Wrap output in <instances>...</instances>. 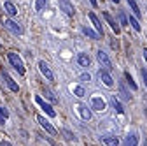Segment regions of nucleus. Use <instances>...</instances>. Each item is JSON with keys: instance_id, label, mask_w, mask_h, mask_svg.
Returning <instances> with one entry per match:
<instances>
[{"instance_id": "nucleus-1", "label": "nucleus", "mask_w": 147, "mask_h": 146, "mask_svg": "<svg viewBox=\"0 0 147 146\" xmlns=\"http://www.w3.org/2000/svg\"><path fill=\"white\" fill-rule=\"evenodd\" d=\"M7 58H9V62H11V65L20 72V74H25V63H23V60H21V57L18 53H14V51H11V53H7Z\"/></svg>"}, {"instance_id": "nucleus-2", "label": "nucleus", "mask_w": 147, "mask_h": 146, "mask_svg": "<svg viewBox=\"0 0 147 146\" xmlns=\"http://www.w3.org/2000/svg\"><path fill=\"white\" fill-rule=\"evenodd\" d=\"M58 5H60V11H63L67 16L76 14V9H74V4L70 2V0H58Z\"/></svg>"}, {"instance_id": "nucleus-3", "label": "nucleus", "mask_w": 147, "mask_h": 146, "mask_svg": "<svg viewBox=\"0 0 147 146\" xmlns=\"http://www.w3.org/2000/svg\"><path fill=\"white\" fill-rule=\"evenodd\" d=\"M4 25H5V28H7L9 32H12V33H16V35H21V33H23V27H21L20 23L12 21V20H5Z\"/></svg>"}, {"instance_id": "nucleus-4", "label": "nucleus", "mask_w": 147, "mask_h": 146, "mask_svg": "<svg viewBox=\"0 0 147 146\" xmlns=\"http://www.w3.org/2000/svg\"><path fill=\"white\" fill-rule=\"evenodd\" d=\"M35 102H37V104H39V106L44 109L47 116H51V118H54V116H56V111H54V109H53V107H51L47 102H44V100H42V97H39V95H37V97H35Z\"/></svg>"}, {"instance_id": "nucleus-5", "label": "nucleus", "mask_w": 147, "mask_h": 146, "mask_svg": "<svg viewBox=\"0 0 147 146\" xmlns=\"http://www.w3.org/2000/svg\"><path fill=\"white\" fill-rule=\"evenodd\" d=\"M98 78H100V81L105 85V86H114V79H112V76L109 74V70L107 69H103V70H98Z\"/></svg>"}, {"instance_id": "nucleus-6", "label": "nucleus", "mask_w": 147, "mask_h": 146, "mask_svg": "<svg viewBox=\"0 0 147 146\" xmlns=\"http://www.w3.org/2000/svg\"><path fill=\"white\" fill-rule=\"evenodd\" d=\"M96 58H98V62L102 63V67H105V69H112V62H110V58L107 57L105 51L98 49V51H96Z\"/></svg>"}, {"instance_id": "nucleus-7", "label": "nucleus", "mask_w": 147, "mask_h": 146, "mask_svg": "<svg viewBox=\"0 0 147 146\" xmlns=\"http://www.w3.org/2000/svg\"><path fill=\"white\" fill-rule=\"evenodd\" d=\"M103 18H105V20H107V23L110 25V28H112V32H114V33L117 35V33L121 32V27H119V23H117V21L114 20V18H112V16L109 14V12H103Z\"/></svg>"}, {"instance_id": "nucleus-8", "label": "nucleus", "mask_w": 147, "mask_h": 146, "mask_svg": "<svg viewBox=\"0 0 147 146\" xmlns=\"http://www.w3.org/2000/svg\"><path fill=\"white\" fill-rule=\"evenodd\" d=\"M39 69H40V72L46 76V79L47 81H54V74L51 72V69L47 67V63L46 62H39Z\"/></svg>"}, {"instance_id": "nucleus-9", "label": "nucleus", "mask_w": 147, "mask_h": 146, "mask_svg": "<svg viewBox=\"0 0 147 146\" xmlns=\"http://www.w3.org/2000/svg\"><path fill=\"white\" fill-rule=\"evenodd\" d=\"M2 79L5 81V85H7V86H9V88L12 90V92H18V90H20V86H18V83H16V81H14V79H12V78H11L9 74H7V72H2Z\"/></svg>"}, {"instance_id": "nucleus-10", "label": "nucleus", "mask_w": 147, "mask_h": 146, "mask_svg": "<svg viewBox=\"0 0 147 146\" xmlns=\"http://www.w3.org/2000/svg\"><path fill=\"white\" fill-rule=\"evenodd\" d=\"M91 107H93L95 111H103L105 109V100L102 97H93L91 99Z\"/></svg>"}, {"instance_id": "nucleus-11", "label": "nucleus", "mask_w": 147, "mask_h": 146, "mask_svg": "<svg viewBox=\"0 0 147 146\" xmlns=\"http://www.w3.org/2000/svg\"><path fill=\"white\" fill-rule=\"evenodd\" d=\"M102 141L107 144V146H119V139L112 134H103L102 136Z\"/></svg>"}, {"instance_id": "nucleus-12", "label": "nucleus", "mask_w": 147, "mask_h": 146, "mask_svg": "<svg viewBox=\"0 0 147 146\" xmlns=\"http://www.w3.org/2000/svg\"><path fill=\"white\" fill-rule=\"evenodd\" d=\"M137 144H138V136H137L135 132L128 134V136L124 137V143H123V146H137Z\"/></svg>"}, {"instance_id": "nucleus-13", "label": "nucleus", "mask_w": 147, "mask_h": 146, "mask_svg": "<svg viewBox=\"0 0 147 146\" xmlns=\"http://www.w3.org/2000/svg\"><path fill=\"white\" fill-rule=\"evenodd\" d=\"M37 121H39V123L44 127V129H46L49 134H56V129H54V127H53V125H51V123L44 118V116H37Z\"/></svg>"}, {"instance_id": "nucleus-14", "label": "nucleus", "mask_w": 147, "mask_h": 146, "mask_svg": "<svg viewBox=\"0 0 147 146\" xmlns=\"http://www.w3.org/2000/svg\"><path fill=\"white\" fill-rule=\"evenodd\" d=\"M77 63H79L81 67H89V63H91L89 55H88V53H79V55H77Z\"/></svg>"}, {"instance_id": "nucleus-15", "label": "nucleus", "mask_w": 147, "mask_h": 146, "mask_svg": "<svg viewBox=\"0 0 147 146\" xmlns=\"http://www.w3.org/2000/svg\"><path fill=\"white\" fill-rule=\"evenodd\" d=\"M89 20H91V23L95 25L96 32H98L100 35H103V27H102V23H100V20L96 18V14H95V12H89Z\"/></svg>"}, {"instance_id": "nucleus-16", "label": "nucleus", "mask_w": 147, "mask_h": 146, "mask_svg": "<svg viewBox=\"0 0 147 146\" xmlns=\"http://www.w3.org/2000/svg\"><path fill=\"white\" fill-rule=\"evenodd\" d=\"M77 111H79V115H81V118H82V120H91V111H89L86 106L79 104V106H77Z\"/></svg>"}, {"instance_id": "nucleus-17", "label": "nucleus", "mask_w": 147, "mask_h": 146, "mask_svg": "<svg viewBox=\"0 0 147 146\" xmlns=\"http://www.w3.org/2000/svg\"><path fill=\"white\" fill-rule=\"evenodd\" d=\"M82 33L86 35V37H89V39H100V33L98 32H95V30H91L89 27H82Z\"/></svg>"}, {"instance_id": "nucleus-18", "label": "nucleus", "mask_w": 147, "mask_h": 146, "mask_svg": "<svg viewBox=\"0 0 147 146\" xmlns=\"http://www.w3.org/2000/svg\"><path fill=\"white\" fill-rule=\"evenodd\" d=\"M4 9H5V12H7L9 16H16V14H18V9L14 7L12 2H9V0H7V2H4Z\"/></svg>"}, {"instance_id": "nucleus-19", "label": "nucleus", "mask_w": 147, "mask_h": 146, "mask_svg": "<svg viewBox=\"0 0 147 146\" xmlns=\"http://www.w3.org/2000/svg\"><path fill=\"white\" fill-rule=\"evenodd\" d=\"M128 5H130V9L133 11L135 18H140V16H142V11L138 9V5H137V2H135V0H128Z\"/></svg>"}, {"instance_id": "nucleus-20", "label": "nucleus", "mask_w": 147, "mask_h": 146, "mask_svg": "<svg viewBox=\"0 0 147 146\" xmlns=\"http://www.w3.org/2000/svg\"><path fill=\"white\" fill-rule=\"evenodd\" d=\"M110 104H112V107L116 109V111L119 113V115H123L124 113V109H123V106H121V102L116 99V97H112V99H110Z\"/></svg>"}, {"instance_id": "nucleus-21", "label": "nucleus", "mask_w": 147, "mask_h": 146, "mask_svg": "<svg viewBox=\"0 0 147 146\" xmlns=\"http://www.w3.org/2000/svg\"><path fill=\"white\" fill-rule=\"evenodd\" d=\"M44 95H46V99H47V100H51L53 104H56V102H58V99H56V95H54V93L51 92V90H49V88H46V86H44Z\"/></svg>"}, {"instance_id": "nucleus-22", "label": "nucleus", "mask_w": 147, "mask_h": 146, "mask_svg": "<svg viewBox=\"0 0 147 146\" xmlns=\"http://www.w3.org/2000/svg\"><path fill=\"white\" fill-rule=\"evenodd\" d=\"M72 92H74V95H76V97H84V95H86V90H84L82 86H79V85L72 86Z\"/></svg>"}, {"instance_id": "nucleus-23", "label": "nucleus", "mask_w": 147, "mask_h": 146, "mask_svg": "<svg viewBox=\"0 0 147 146\" xmlns=\"http://www.w3.org/2000/svg\"><path fill=\"white\" fill-rule=\"evenodd\" d=\"M9 118V111L5 107H0V125H4V121Z\"/></svg>"}, {"instance_id": "nucleus-24", "label": "nucleus", "mask_w": 147, "mask_h": 146, "mask_svg": "<svg viewBox=\"0 0 147 146\" xmlns=\"http://www.w3.org/2000/svg\"><path fill=\"white\" fill-rule=\"evenodd\" d=\"M130 25H131L137 32H140V30H142V27H140V23H138V20H137L135 16H130Z\"/></svg>"}, {"instance_id": "nucleus-25", "label": "nucleus", "mask_w": 147, "mask_h": 146, "mask_svg": "<svg viewBox=\"0 0 147 146\" xmlns=\"http://www.w3.org/2000/svg\"><path fill=\"white\" fill-rule=\"evenodd\" d=\"M124 78H126V81H128V85L131 86V90H137V83L133 81V78L130 76V72H124Z\"/></svg>"}, {"instance_id": "nucleus-26", "label": "nucleus", "mask_w": 147, "mask_h": 146, "mask_svg": "<svg viewBox=\"0 0 147 146\" xmlns=\"http://www.w3.org/2000/svg\"><path fill=\"white\" fill-rule=\"evenodd\" d=\"M47 5V0H35V11H42Z\"/></svg>"}, {"instance_id": "nucleus-27", "label": "nucleus", "mask_w": 147, "mask_h": 146, "mask_svg": "<svg viewBox=\"0 0 147 146\" xmlns=\"http://www.w3.org/2000/svg\"><path fill=\"white\" fill-rule=\"evenodd\" d=\"M119 21H121V25H128V20H126V16L123 12H119Z\"/></svg>"}, {"instance_id": "nucleus-28", "label": "nucleus", "mask_w": 147, "mask_h": 146, "mask_svg": "<svg viewBox=\"0 0 147 146\" xmlns=\"http://www.w3.org/2000/svg\"><path fill=\"white\" fill-rule=\"evenodd\" d=\"M140 74H142V79H144V83H145V86H147V69H142Z\"/></svg>"}, {"instance_id": "nucleus-29", "label": "nucleus", "mask_w": 147, "mask_h": 146, "mask_svg": "<svg viewBox=\"0 0 147 146\" xmlns=\"http://www.w3.org/2000/svg\"><path fill=\"white\" fill-rule=\"evenodd\" d=\"M79 79H81V81H91V76H89V74H81Z\"/></svg>"}, {"instance_id": "nucleus-30", "label": "nucleus", "mask_w": 147, "mask_h": 146, "mask_svg": "<svg viewBox=\"0 0 147 146\" xmlns=\"http://www.w3.org/2000/svg\"><path fill=\"white\" fill-rule=\"evenodd\" d=\"M63 134H65V137H67L68 141H72V139H74V134H72L70 130H63Z\"/></svg>"}, {"instance_id": "nucleus-31", "label": "nucleus", "mask_w": 147, "mask_h": 146, "mask_svg": "<svg viewBox=\"0 0 147 146\" xmlns=\"http://www.w3.org/2000/svg\"><path fill=\"white\" fill-rule=\"evenodd\" d=\"M89 2H91V5H93V7H96V5H98V0H89Z\"/></svg>"}, {"instance_id": "nucleus-32", "label": "nucleus", "mask_w": 147, "mask_h": 146, "mask_svg": "<svg viewBox=\"0 0 147 146\" xmlns=\"http://www.w3.org/2000/svg\"><path fill=\"white\" fill-rule=\"evenodd\" d=\"M0 146H11V143L9 141H2V143H0Z\"/></svg>"}, {"instance_id": "nucleus-33", "label": "nucleus", "mask_w": 147, "mask_h": 146, "mask_svg": "<svg viewBox=\"0 0 147 146\" xmlns=\"http://www.w3.org/2000/svg\"><path fill=\"white\" fill-rule=\"evenodd\" d=\"M144 58H145V62H147V49H144Z\"/></svg>"}, {"instance_id": "nucleus-34", "label": "nucleus", "mask_w": 147, "mask_h": 146, "mask_svg": "<svg viewBox=\"0 0 147 146\" xmlns=\"http://www.w3.org/2000/svg\"><path fill=\"white\" fill-rule=\"evenodd\" d=\"M144 146H147V137H145V139H144Z\"/></svg>"}, {"instance_id": "nucleus-35", "label": "nucleus", "mask_w": 147, "mask_h": 146, "mask_svg": "<svg viewBox=\"0 0 147 146\" xmlns=\"http://www.w3.org/2000/svg\"><path fill=\"white\" fill-rule=\"evenodd\" d=\"M112 2H114V4H117V2H119V0H112Z\"/></svg>"}, {"instance_id": "nucleus-36", "label": "nucleus", "mask_w": 147, "mask_h": 146, "mask_svg": "<svg viewBox=\"0 0 147 146\" xmlns=\"http://www.w3.org/2000/svg\"><path fill=\"white\" fill-rule=\"evenodd\" d=\"M0 46H2V44H0Z\"/></svg>"}]
</instances>
